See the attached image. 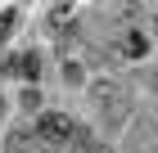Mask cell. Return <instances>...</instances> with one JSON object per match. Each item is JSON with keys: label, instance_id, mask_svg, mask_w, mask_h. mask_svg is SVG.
Segmentation results:
<instances>
[{"label": "cell", "instance_id": "obj_6", "mask_svg": "<svg viewBox=\"0 0 158 153\" xmlns=\"http://www.w3.org/2000/svg\"><path fill=\"white\" fill-rule=\"evenodd\" d=\"M14 32V9H5V14H0V36H9Z\"/></svg>", "mask_w": 158, "mask_h": 153}, {"label": "cell", "instance_id": "obj_7", "mask_svg": "<svg viewBox=\"0 0 158 153\" xmlns=\"http://www.w3.org/2000/svg\"><path fill=\"white\" fill-rule=\"evenodd\" d=\"M77 153H99V149H95V144H77Z\"/></svg>", "mask_w": 158, "mask_h": 153}, {"label": "cell", "instance_id": "obj_4", "mask_svg": "<svg viewBox=\"0 0 158 153\" xmlns=\"http://www.w3.org/2000/svg\"><path fill=\"white\" fill-rule=\"evenodd\" d=\"M9 149L14 153H27V149H32V135H27V131H14V135H9Z\"/></svg>", "mask_w": 158, "mask_h": 153}, {"label": "cell", "instance_id": "obj_1", "mask_svg": "<svg viewBox=\"0 0 158 153\" xmlns=\"http://www.w3.org/2000/svg\"><path fill=\"white\" fill-rule=\"evenodd\" d=\"M36 140H45V144H68V140H77V122L63 117V113H41Z\"/></svg>", "mask_w": 158, "mask_h": 153}, {"label": "cell", "instance_id": "obj_5", "mask_svg": "<svg viewBox=\"0 0 158 153\" xmlns=\"http://www.w3.org/2000/svg\"><path fill=\"white\" fill-rule=\"evenodd\" d=\"M63 23H73V9H63V5L50 9V27H63Z\"/></svg>", "mask_w": 158, "mask_h": 153}, {"label": "cell", "instance_id": "obj_2", "mask_svg": "<svg viewBox=\"0 0 158 153\" xmlns=\"http://www.w3.org/2000/svg\"><path fill=\"white\" fill-rule=\"evenodd\" d=\"M118 54H127V59H145V54H149L145 32H122V36H118Z\"/></svg>", "mask_w": 158, "mask_h": 153}, {"label": "cell", "instance_id": "obj_3", "mask_svg": "<svg viewBox=\"0 0 158 153\" xmlns=\"http://www.w3.org/2000/svg\"><path fill=\"white\" fill-rule=\"evenodd\" d=\"M5 72H9V77H27V81H36V77H41V59H36V54H18V59L5 63Z\"/></svg>", "mask_w": 158, "mask_h": 153}]
</instances>
